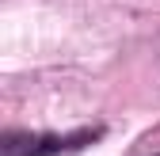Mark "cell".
<instances>
[{"mask_svg": "<svg viewBox=\"0 0 160 156\" xmlns=\"http://www.w3.org/2000/svg\"><path fill=\"white\" fill-rule=\"evenodd\" d=\"M103 137V126H88L80 133H4V156H53L72 152Z\"/></svg>", "mask_w": 160, "mask_h": 156, "instance_id": "1", "label": "cell"}]
</instances>
